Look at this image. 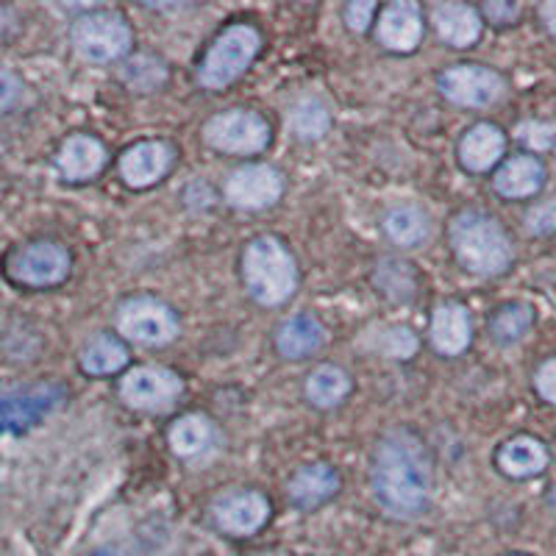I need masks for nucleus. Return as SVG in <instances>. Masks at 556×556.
Segmentation results:
<instances>
[{
	"label": "nucleus",
	"mask_w": 556,
	"mask_h": 556,
	"mask_svg": "<svg viewBox=\"0 0 556 556\" xmlns=\"http://www.w3.org/2000/svg\"><path fill=\"white\" fill-rule=\"evenodd\" d=\"M270 518V504L260 493H235L215 504V523L235 538H251Z\"/></svg>",
	"instance_id": "4468645a"
},
{
	"label": "nucleus",
	"mask_w": 556,
	"mask_h": 556,
	"mask_svg": "<svg viewBox=\"0 0 556 556\" xmlns=\"http://www.w3.org/2000/svg\"><path fill=\"white\" fill-rule=\"evenodd\" d=\"M70 253L67 248L53 240H37L17 248L7 260V276L14 285L31 287V290H48L62 285L70 276Z\"/></svg>",
	"instance_id": "0eeeda50"
},
{
	"label": "nucleus",
	"mask_w": 556,
	"mask_h": 556,
	"mask_svg": "<svg viewBox=\"0 0 556 556\" xmlns=\"http://www.w3.org/2000/svg\"><path fill=\"white\" fill-rule=\"evenodd\" d=\"M545 181V167L534 156L509 159L498 173H495V192L504 198H531L538 195Z\"/></svg>",
	"instance_id": "4be33fe9"
},
{
	"label": "nucleus",
	"mask_w": 556,
	"mask_h": 556,
	"mask_svg": "<svg viewBox=\"0 0 556 556\" xmlns=\"http://www.w3.org/2000/svg\"><path fill=\"white\" fill-rule=\"evenodd\" d=\"M70 39L78 56L87 62H117L131 51V26L126 17L109 9H98V12H87L76 17L73 28H70Z\"/></svg>",
	"instance_id": "39448f33"
},
{
	"label": "nucleus",
	"mask_w": 556,
	"mask_h": 556,
	"mask_svg": "<svg viewBox=\"0 0 556 556\" xmlns=\"http://www.w3.org/2000/svg\"><path fill=\"white\" fill-rule=\"evenodd\" d=\"M434 470L412 431H390L374 456V495L395 518H417L431 504Z\"/></svg>",
	"instance_id": "f257e3e1"
},
{
	"label": "nucleus",
	"mask_w": 556,
	"mask_h": 556,
	"mask_svg": "<svg viewBox=\"0 0 556 556\" xmlns=\"http://www.w3.org/2000/svg\"><path fill=\"white\" fill-rule=\"evenodd\" d=\"M437 34L443 37V42L454 45V48H470L479 42L481 37V14L479 9L468 7V3H440L431 12Z\"/></svg>",
	"instance_id": "6ab92c4d"
},
{
	"label": "nucleus",
	"mask_w": 556,
	"mask_h": 556,
	"mask_svg": "<svg viewBox=\"0 0 556 556\" xmlns=\"http://www.w3.org/2000/svg\"><path fill=\"white\" fill-rule=\"evenodd\" d=\"M424 37V14L415 0H395L379 17V39L387 51L412 53Z\"/></svg>",
	"instance_id": "2eb2a0df"
},
{
	"label": "nucleus",
	"mask_w": 556,
	"mask_h": 556,
	"mask_svg": "<svg viewBox=\"0 0 556 556\" xmlns=\"http://www.w3.org/2000/svg\"><path fill=\"white\" fill-rule=\"evenodd\" d=\"M109 153L101 139L89 134H73L64 139V146L56 153V167L67 181H89L106 167Z\"/></svg>",
	"instance_id": "dca6fc26"
},
{
	"label": "nucleus",
	"mask_w": 556,
	"mask_h": 556,
	"mask_svg": "<svg viewBox=\"0 0 556 556\" xmlns=\"http://www.w3.org/2000/svg\"><path fill=\"white\" fill-rule=\"evenodd\" d=\"M329 109L323 106L320 101H315V98H304V101L292 109V131L301 139L326 137V134H329Z\"/></svg>",
	"instance_id": "c756f323"
},
{
	"label": "nucleus",
	"mask_w": 556,
	"mask_h": 556,
	"mask_svg": "<svg viewBox=\"0 0 556 556\" xmlns=\"http://www.w3.org/2000/svg\"><path fill=\"white\" fill-rule=\"evenodd\" d=\"M165 64L153 56H137L128 62L126 78L134 89H156L159 84L165 81Z\"/></svg>",
	"instance_id": "2f4dec72"
},
{
	"label": "nucleus",
	"mask_w": 556,
	"mask_h": 556,
	"mask_svg": "<svg viewBox=\"0 0 556 556\" xmlns=\"http://www.w3.org/2000/svg\"><path fill=\"white\" fill-rule=\"evenodd\" d=\"M551 501H554V506H556V486H554V493H551Z\"/></svg>",
	"instance_id": "79ce46f5"
},
{
	"label": "nucleus",
	"mask_w": 556,
	"mask_h": 556,
	"mask_svg": "<svg viewBox=\"0 0 556 556\" xmlns=\"http://www.w3.org/2000/svg\"><path fill=\"white\" fill-rule=\"evenodd\" d=\"M203 142L220 153L248 156V153L265 151L270 142V126L262 114L248 112V109H228L203 126Z\"/></svg>",
	"instance_id": "6e6552de"
},
{
	"label": "nucleus",
	"mask_w": 556,
	"mask_h": 556,
	"mask_svg": "<svg viewBox=\"0 0 556 556\" xmlns=\"http://www.w3.org/2000/svg\"><path fill=\"white\" fill-rule=\"evenodd\" d=\"M484 14L493 20V23H498V26H506V23H513V20L518 17L520 7H515V3H486Z\"/></svg>",
	"instance_id": "4c0bfd02"
},
{
	"label": "nucleus",
	"mask_w": 556,
	"mask_h": 556,
	"mask_svg": "<svg viewBox=\"0 0 556 556\" xmlns=\"http://www.w3.org/2000/svg\"><path fill=\"white\" fill-rule=\"evenodd\" d=\"M12 26H14V12L7 7H0V37H7Z\"/></svg>",
	"instance_id": "ea45409f"
},
{
	"label": "nucleus",
	"mask_w": 556,
	"mask_h": 556,
	"mask_svg": "<svg viewBox=\"0 0 556 556\" xmlns=\"http://www.w3.org/2000/svg\"><path fill=\"white\" fill-rule=\"evenodd\" d=\"M20 98H23V81L7 64H0V112L17 106Z\"/></svg>",
	"instance_id": "f704fd0d"
},
{
	"label": "nucleus",
	"mask_w": 556,
	"mask_h": 556,
	"mask_svg": "<svg viewBox=\"0 0 556 556\" xmlns=\"http://www.w3.org/2000/svg\"><path fill=\"white\" fill-rule=\"evenodd\" d=\"M184 381L181 376L167 370V367L146 365L134 367L131 374L123 376L121 381V399L126 401L131 409H167L181 399Z\"/></svg>",
	"instance_id": "9d476101"
},
{
	"label": "nucleus",
	"mask_w": 556,
	"mask_h": 556,
	"mask_svg": "<svg viewBox=\"0 0 556 556\" xmlns=\"http://www.w3.org/2000/svg\"><path fill=\"white\" fill-rule=\"evenodd\" d=\"M376 3L374 0H354L345 7V23L351 26V31H367L370 23H374Z\"/></svg>",
	"instance_id": "c9c22d12"
},
{
	"label": "nucleus",
	"mask_w": 556,
	"mask_h": 556,
	"mask_svg": "<svg viewBox=\"0 0 556 556\" xmlns=\"http://www.w3.org/2000/svg\"><path fill=\"white\" fill-rule=\"evenodd\" d=\"M173 162H176V151L167 142L146 139L121 156V178L131 190H148L170 173Z\"/></svg>",
	"instance_id": "ddd939ff"
},
{
	"label": "nucleus",
	"mask_w": 556,
	"mask_h": 556,
	"mask_svg": "<svg viewBox=\"0 0 556 556\" xmlns=\"http://www.w3.org/2000/svg\"><path fill=\"white\" fill-rule=\"evenodd\" d=\"M87 556H131V554H128L126 548H117V545H101V548H96Z\"/></svg>",
	"instance_id": "a19ab883"
},
{
	"label": "nucleus",
	"mask_w": 556,
	"mask_h": 556,
	"mask_svg": "<svg viewBox=\"0 0 556 556\" xmlns=\"http://www.w3.org/2000/svg\"><path fill=\"white\" fill-rule=\"evenodd\" d=\"M456 260L479 276H498L513 265V245L495 217L484 212H459L448 226Z\"/></svg>",
	"instance_id": "f03ea898"
},
{
	"label": "nucleus",
	"mask_w": 556,
	"mask_h": 556,
	"mask_svg": "<svg viewBox=\"0 0 556 556\" xmlns=\"http://www.w3.org/2000/svg\"><path fill=\"white\" fill-rule=\"evenodd\" d=\"M384 231L392 242L415 248L429 240L431 220L424 208L417 206H395L384 215Z\"/></svg>",
	"instance_id": "393cba45"
},
{
	"label": "nucleus",
	"mask_w": 556,
	"mask_h": 556,
	"mask_svg": "<svg viewBox=\"0 0 556 556\" xmlns=\"http://www.w3.org/2000/svg\"><path fill=\"white\" fill-rule=\"evenodd\" d=\"M515 137H518L520 146L531 148V151L556 153V123H520V126L515 128Z\"/></svg>",
	"instance_id": "473e14b6"
},
{
	"label": "nucleus",
	"mask_w": 556,
	"mask_h": 556,
	"mask_svg": "<svg viewBox=\"0 0 556 556\" xmlns=\"http://www.w3.org/2000/svg\"><path fill=\"white\" fill-rule=\"evenodd\" d=\"M509 556H526V554H509Z\"/></svg>",
	"instance_id": "37998d69"
},
{
	"label": "nucleus",
	"mask_w": 556,
	"mask_h": 556,
	"mask_svg": "<svg viewBox=\"0 0 556 556\" xmlns=\"http://www.w3.org/2000/svg\"><path fill=\"white\" fill-rule=\"evenodd\" d=\"M526 226H529L531 235L538 237H545V235H554L556 231V198L548 203H540V206H534L526 215Z\"/></svg>",
	"instance_id": "72a5a7b5"
},
{
	"label": "nucleus",
	"mask_w": 556,
	"mask_h": 556,
	"mask_svg": "<svg viewBox=\"0 0 556 556\" xmlns=\"http://www.w3.org/2000/svg\"><path fill=\"white\" fill-rule=\"evenodd\" d=\"M531 320H534V312L526 304H506L490 320V334L501 345H513V342L523 340L526 331L531 329Z\"/></svg>",
	"instance_id": "c85d7f7f"
},
{
	"label": "nucleus",
	"mask_w": 556,
	"mask_h": 556,
	"mask_svg": "<svg viewBox=\"0 0 556 556\" xmlns=\"http://www.w3.org/2000/svg\"><path fill=\"white\" fill-rule=\"evenodd\" d=\"M337 490H340V476L331 465H323V462L306 465L290 481V498L304 509L326 504L329 498H334Z\"/></svg>",
	"instance_id": "aec40b11"
},
{
	"label": "nucleus",
	"mask_w": 556,
	"mask_h": 556,
	"mask_svg": "<svg viewBox=\"0 0 556 556\" xmlns=\"http://www.w3.org/2000/svg\"><path fill=\"white\" fill-rule=\"evenodd\" d=\"M262 48L260 31L253 26H231L215 39L201 64V84L206 89H226L253 64Z\"/></svg>",
	"instance_id": "423d86ee"
},
{
	"label": "nucleus",
	"mask_w": 556,
	"mask_h": 556,
	"mask_svg": "<svg viewBox=\"0 0 556 556\" xmlns=\"http://www.w3.org/2000/svg\"><path fill=\"white\" fill-rule=\"evenodd\" d=\"M67 390L56 381L17 384L0 390V434H26L37 429L45 417L62 409Z\"/></svg>",
	"instance_id": "20e7f679"
},
{
	"label": "nucleus",
	"mask_w": 556,
	"mask_h": 556,
	"mask_svg": "<svg viewBox=\"0 0 556 556\" xmlns=\"http://www.w3.org/2000/svg\"><path fill=\"white\" fill-rule=\"evenodd\" d=\"M114 323L126 340L139 342V345H167L176 340L178 329H181L176 312L148 295L128 298L114 315Z\"/></svg>",
	"instance_id": "1a4fd4ad"
},
{
	"label": "nucleus",
	"mask_w": 556,
	"mask_h": 556,
	"mask_svg": "<svg viewBox=\"0 0 556 556\" xmlns=\"http://www.w3.org/2000/svg\"><path fill=\"white\" fill-rule=\"evenodd\" d=\"M212 437H215V431H212L208 417L184 415L170 426V448L181 459H192L212 445Z\"/></svg>",
	"instance_id": "cd10ccee"
},
{
	"label": "nucleus",
	"mask_w": 556,
	"mask_h": 556,
	"mask_svg": "<svg viewBox=\"0 0 556 556\" xmlns=\"http://www.w3.org/2000/svg\"><path fill=\"white\" fill-rule=\"evenodd\" d=\"M323 340H326V329L315 317L295 315L281 323V329L276 334V348L285 359H304V356L315 354Z\"/></svg>",
	"instance_id": "412c9836"
},
{
	"label": "nucleus",
	"mask_w": 556,
	"mask_h": 556,
	"mask_svg": "<svg viewBox=\"0 0 556 556\" xmlns=\"http://www.w3.org/2000/svg\"><path fill=\"white\" fill-rule=\"evenodd\" d=\"M242 276L256 304L281 306L298 287L295 256L276 237H256L242 253Z\"/></svg>",
	"instance_id": "7ed1b4c3"
},
{
	"label": "nucleus",
	"mask_w": 556,
	"mask_h": 556,
	"mask_svg": "<svg viewBox=\"0 0 556 556\" xmlns=\"http://www.w3.org/2000/svg\"><path fill=\"white\" fill-rule=\"evenodd\" d=\"M348 392H351V376L337 365L315 367L309 379H306V399L320 406V409H331V406L342 404Z\"/></svg>",
	"instance_id": "bb28decb"
},
{
	"label": "nucleus",
	"mask_w": 556,
	"mask_h": 556,
	"mask_svg": "<svg viewBox=\"0 0 556 556\" xmlns=\"http://www.w3.org/2000/svg\"><path fill=\"white\" fill-rule=\"evenodd\" d=\"M540 17L545 20L548 31L556 37V0H548V3H543V7H540Z\"/></svg>",
	"instance_id": "58836bf2"
},
{
	"label": "nucleus",
	"mask_w": 556,
	"mask_h": 556,
	"mask_svg": "<svg viewBox=\"0 0 556 556\" xmlns=\"http://www.w3.org/2000/svg\"><path fill=\"white\" fill-rule=\"evenodd\" d=\"M431 345L445 356L462 354L465 348L470 345V337H473V326H470L468 309L456 301L448 304H440L431 315Z\"/></svg>",
	"instance_id": "f3484780"
},
{
	"label": "nucleus",
	"mask_w": 556,
	"mask_h": 556,
	"mask_svg": "<svg viewBox=\"0 0 556 556\" xmlns=\"http://www.w3.org/2000/svg\"><path fill=\"white\" fill-rule=\"evenodd\" d=\"M506 139L504 131L493 123H479V126L470 128L459 142V162L465 165V170L470 173H484L493 170L495 162L504 156Z\"/></svg>",
	"instance_id": "a211bd4d"
},
{
	"label": "nucleus",
	"mask_w": 556,
	"mask_h": 556,
	"mask_svg": "<svg viewBox=\"0 0 556 556\" xmlns=\"http://www.w3.org/2000/svg\"><path fill=\"white\" fill-rule=\"evenodd\" d=\"M534 384H538V392L548 404H556V359H548L540 367Z\"/></svg>",
	"instance_id": "e433bc0d"
},
{
	"label": "nucleus",
	"mask_w": 556,
	"mask_h": 556,
	"mask_svg": "<svg viewBox=\"0 0 556 556\" xmlns=\"http://www.w3.org/2000/svg\"><path fill=\"white\" fill-rule=\"evenodd\" d=\"M376 281H379L381 292L395 301H409L415 292V276H412L409 265L399 260H384L376 270Z\"/></svg>",
	"instance_id": "7c9ffc66"
},
{
	"label": "nucleus",
	"mask_w": 556,
	"mask_h": 556,
	"mask_svg": "<svg viewBox=\"0 0 556 556\" xmlns=\"http://www.w3.org/2000/svg\"><path fill=\"white\" fill-rule=\"evenodd\" d=\"M78 362L87 376H112L128 365V351L117 337L96 334L81 348Z\"/></svg>",
	"instance_id": "b1692460"
},
{
	"label": "nucleus",
	"mask_w": 556,
	"mask_h": 556,
	"mask_svg": "<svg viewBox=\"0 0 556 556\" xmlns=\"http://www.w3.org/2000/svg\"><path fill=\"white\" fill-rule=\"evenodd\" d=\"M226 201L245 212L273 206L285 192V178L270 165H242L226 178Z\"/></svg>",
	"instance_id": "f8f14e48"
},
{
	"label": "nucleus",
	"mask_w": 556,
	"mask_h": 556,
	"mask_svg": "<svg viewBox=\"0 0 556 556\" xmlns=\"http://www.w3.org/2000/svg\"><path fill=\"white\" fill-rule=\"evenodd\" d=\"M362 348L387 359H412L417 354V337L409 326H374L362 337Z\"/></svg>",
	"instance_id": "a878e982"
},
{
	"label": "nucleus",
	"mask_w": 556,
	"mask_h": 556,
	"mask_svg": "<svg viewBox=\"0 0 556 556\" xmlns=\"http://www.w3.org/2000/svg\"><path fill=\"white\" fill-rule=\"evenodd\" d=\"M440 92L456 106L481 109L504 96V78L481 64H454L440 76Z\"/></svg>",
	"instance_id": "9b49d317"
},
{
	"label": "nucleus",
	"mask_w": 556,
	"mask_h": 556,
	"mask_svg": "<svg viewBox=\"0 0 556 556\" xmlns=\"http://www.w3.org/2000/svg\"><path fill=\"white\" fill-rule=\"evenodd\" d=\"M548 465L545 445L534 437H515L498 451V468L513 479H531Z\"/></svg>",
	"instance_id": "5701e85b"
}]
</instances>
